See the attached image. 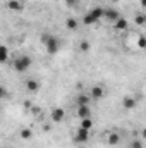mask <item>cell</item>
<instances>
[{
    "label": "cell",
    "mask_w": 146,
    "mask_h": 148,
    "mask_svg": "<svg viewBox=\"0 0 146 148\" xmlns=\"http://www.w3.org/2000/svg\"><path fill=\"white\" fill-rule=\"evenodd\" d=\"M127 148H129V147H127Z\"/></svg>",
    "instance_id": "d4e9b609"
},
{
    "label": "cell",
    "mask_w": 146,
    "mask_h": 148,
    "mask_svg": "<svg viewBox=\"0 0 146 148\" xmlns=\"http://www.w3.org/2000/svg\"><path fill=\"white\" fill-rule=\"evenodd\" d=\"M77 117H79V119L91 117V109H89V105H79V107H77Z\"/></svg>",
    "instance_id": "ba28073f"
},
{
    "label": "cell",
    "mask_w": 146,
    "mask_h": 148,
    "mask_svg": "<svg viewBox=\"0 0 146 148\" xmlns=\"http://www.w3.org/2000/svg\"><path fill=\"white\" fill-rule=\"evenodd\" d=\"M138 47H139V48H145V38L143 36L138 40Z\"/></svg>",
    "instance_id": "cb8c5ba5"
},
{
    "label": "cell",
    "mask_w": 146,
    "mask_h": 148,
    "mask_svg": "<svg viewBox=\"0 0 146 148\" xmlns=\"http://www.w3.org/2000/svg\"><path fill=\"white\" fill-rule=\"evenodd\" d=\"M79 2H81V0H65V5H67V7H71V9H74V7H77V5H79Z\"/></svg>",
    "instance_id": "7402d4cb"
},
{
    "label": "cell",
    "mask_w": 146,
    "mask_h": 148,
    "mask_svg": "<svg viewBox=\"0 0 146 148\" xmlns=\"http://www.w3.org/2000/svg\"><path fill=\"white\" fill-rule=\"evenodd\" d=\"M103 17L113 23V21H117L120 17V12L115 10V9H112V7H107V9H103Z\"/></svg>",
    "instance_id": "8992f818"
},
{
    "label": "cell",
    "mask_w": 146,
    "mask_h": 148,
    "mask_svg": "<svg viewBox=\"0 0 146 148\" xmlns=\"http://www.w3.org/2000/svg\"><path fill=\"white\" fill-rule=\"evenodd\" d=\"M5 98H9V91H7L5 86L0 84V100H5Z\"/></svg>",
    "instance_id": "ffe728a7"
},
{
    "label": "cell",
    "mask_w": 146,
    "mask_h": 148,
    "mask_svg": "<svg viewBox=\"0 0 146 148\" xmlns=\"http://www.w3.org/2000/svg\"><path fill=\"white\" fill-rule=\"evenodd\" d=\"M113 26H115V29H119V31H124V29H127V19L120 16L117 21H113Z\"/></svg>",
    "instance_id": "9c48e42d"
},
{
    "label": "cell",
    "mask_w": 146,
    "mask_h": 148,
    "mask_svg": "<svg viewBox=\"0 0 146 148\" xmlns=\"http://www.w3.org/2000/svg\"><path fill=\"white\" fill-rule=\"evenodd\" d=\"M100 19H103V9H102V7H95V9H91V10L83 17V23H84V24H95V23H98Z\"/></svg>",
    "instance_id": "7a4b0ae2"
},
{
    "label": "cell",
    "mask_w": 146,
    "mask_h": 148,
    "mask_svg": "<svg viewBox=\"0 0 146 148\" xmlns=\"http://www.w3.org/2000/svg\"><path fill=\"white\" fill-rule=\"evenodd\" d=\"M33 136V131L29 129V127H24V129H21V138L23 140H29Z\"/></svg>",
    "instance_id": "ac0fdd59"
},
{
    "label": "cell",
    "mask_w": 146,
    "mask_h": 148,
    "mask_svg": "<svg viewBox=\"0 0 146 148\" xmlns=\"http://www.w3.org/2000/svg\"><path fill=\"white\" fill-rule=\"evenodd\" d=\"M64 117H65V110L62 109V107H57V109H53L52 110V114H50V119L53 121V122H62L64 121Z\"/></svg>",
    "instance_id": "277c9868"
},
{
    "label": "cell",
    "mask_w": 146,
    "mask_h": 148,
    "mask_svg": "<svg viewBox=\"0 0 146 148\" xmlns=\"http://www.w3.org/2000/svg\"><path fill=\"white\" fill-rule=\"evenodd\" d=\"M129 148H145V145H143V141L141 140H134L132 143H131V147Z\"/></svg>",
    "instance_id": "44dd1931"
},
{
    "label": "cell",
    "mask_w": 146,
    "mask_h": 148,
    "mask_svg": "<svg viewBox=\"0 0 146 148\" xmlns=\"http://www.w3.org/2000/svg\"><path fill=\"white\" fill-rule=\"evenodd\" d=\"M107 143H108L110 147L119 145V143H120V134H119V133H110L108 136H107Z\"/></svg>",
    "instance_id": "7c38bea8"
},
{
    "label": "cell",
    "mask_w": 146,
    "mask_h": 148,
    "mask_svg": "<svg viewBox=\"0 0 146 148\" xmlns=\"http://www.w3.org/2000/svg\"><path fill=\"white\" fill-rule=\"evenodd\" d=\"M81 121H83V122H81V127H83V129H88V131H89V129L93 127V121H91V117H86V119H81Z\"/></svg>",
    "instance_id": "e0dca14e"
},
{
    "label": "cell",
    "mask_w": 146,
    "mask_h": 148,
    "mask_svg": "<svg viewBox=\"0 0 146 148\" xmlns=\"http://www.w3.org/2000/svg\"><path fill=\"white\" fill-rule=\"evenodd\" d=\"M88 138H89V131H88V129L79 127V129H77V133H76V136H74V141H76V143H86V141H88Z\"/></svg>",
    "instance_id": "5b68a950"
},
{
    "label": "cell",
    "mask_w": 146,
    "mask_h": 148,
    "mask_svg": "<svg viewBox=\"0 0 146 148\" xmlns=\"http://www.w3.org/2000/svg\"><path fill=\"white\" fill-rule=\"evenodd\" d=\"M41 41H43V45H45V48H46V52L50 55H53V53H57L60 50V40L55 35H52V33H43Z\"/></svg>",
    "instance_id": "6da1fadb"
},
{
    "label": "cell",
    "mask_w": 146,
    "mask_h": 148,
    "mask_svg": "<svg viewBox=\"0 0 146 148\" xmlns=\"http://www.w3.org/2000/svg\"><path fill=\"white\" fill-rule=\"evenodd\" d=\"M65 26H67V29H71V31L77 29V19H76V17H69V19L65 21Z\"/></svg>",
    "instance_id": "2e32d148"
},
{
    "label": "cell",
    "mask_w": 146,
    "mask_h": 148,
    "mask_svg": "<svg viewBox=\"0 0 146 148\" xmlns=\"http://www.w3.org/2000/svg\"><path fill=\"white\" fill-rule=\"evenodd\" d=\"M7 9H10V10H16V12H19V10H23V5L17 2V0H9L7 2Z\"/></svg>",
    "instance_id": "9a60e30c"
},
{
    "label": "cell",
    "mask_w": 146,
    "mask_h": 148,
    "mask_svg": "<svg viewBox=\"0 0 146 148\" xmlns=\"http://www.w3.org/2000/svg\"><path fill=\"white\" fill-rule=\"evenodd\" d=\"M134 21H136V24H139V26H143V24H145V14H138Z\"/></svg>",
    "instance_id": "603a6c76"
},
{
    "label": "cell",
    "mask_w": 146,
    "mask_h": 148,
    "mask_svg": "<svg viewBox=\"0 0 146 148\" xmlns=\"http://www.w3.org/2000/svg\"><path fill=\"white\" fill-rule=\"evenodd\" d=\"M103 95H105V88H103V86H100V84H96V86H93V88H91L89 98H91V100H100Z\"/></svg>",
    "instance_id": "52a82bcc"
},
{
    "label": "cell",
    "mask_w": 146,
    "mask_h": 148,
    "mask_svg": "<svg viewBox=\"0 0 146 148\" xmlns=\"http://www.w3.org/2000/svg\"><path fill=\"white\" fill-rule=\"evenodd\" d=\"M31 67V57L29 55H19L14 60V71L16 73H26Z\"/></svg>",
    "instance_id": "3957f363"
},
{
    "label": "cell",
    "mask_w": 146,
    "mask_h": 148,
    "mask_svg": "<svg viewBox=\"0 0 146 148\" xmlns=\"http://www.w3.org/2000/svg\"><path fill=\"white\" fill-rule=\"evenodd\" d=\"M79 48H81V52H88V50L91 48V45H89L88 40H83V41L79 43Z\"/></svg>",
    "instance_id": "d6986e66"
},
{
    "label": "cell",
    "mask_w": 146,
    "mask_h": 148,
    "mask_svg": "<svg viewBox=\"0 0 146 148\" xmlns=\"http://www.w3.org/2000/svg\"><path fill=\"white\" fill-rule=\"evenodd\" d=\"M122 105H124V109L131 110V109L136 107V98H134V97H126V98L122 100Z\"/></svg>",
    "instance_id": "4fadbf2b"
},
{
    "label": "cell",
    "mask_w": 146,
    "mask_h": 148,
    "mask_svg": "<svg viewBox=\"0 0 146 148\" xmlns=\"http://www.w3.org/2000/svg\"><path fill=\"white\" fill-rule=\"evenodd\" d=\"M89 102H91V98H89V95H86V93H81V95L76 97L77 107H79V105H89Z\"/></svg>",
    "instance_id": "30bf717a"
},
{
    "label": "cell",
    "mask_w": 146,
    "mask_h": 148,
    "mask_svg": "<svg viewBox=\"0 0 146 148\" xmlns=\"http://www.w3.org/2000/svg\"><path fill=\"white\" fill-rule=\"evenodd\" d=\"M26 88H28V91L36 93L38 90H40V81H36V79H28L26 81Z\"/></svg>",
    "instance_id": "8fae6325"
},
{
    "label": "cell",
    "mask_w": 146,
    "mask_h": 148,
    "mask_svg": "<svg viewBox=\"0 0 146 148\" xmlns=\"http://www.w3.org/2000/svg\"><path fill=\"white\" fill-rule=\"evenodd\" d=\"M9 60V48L5 45H0V64H5Z\"/></svg>",
    "instance_id": "5bb4252c"
}]
</instances>
